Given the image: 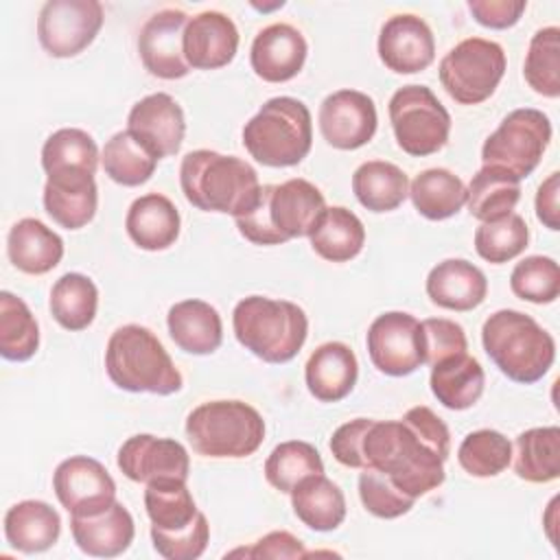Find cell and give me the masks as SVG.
Segmentation results:
<instances>
[{
	"instance_id": "1",
	"label": "cell",
	"mask_w": 560,
	"mask_h": 560,
	"mask_svg": "<svg viewBox=\"0 0 560 560\" xmlns=\"http://www.w3.org/2000/svg\"><path fill=\"white\" fill-rule=\"evenodd\" d=\"M332 457L348 468L385 472L405 494L418 499L444 483L451 433L429 407H411L402 420L354 418L330 438Z\"/></svg>"
},
{
	"instance_id": "2",
	"label": "cell",
	"mask_w": 560,
	"mask_h": 560,
	"mask_svg": "<svg viewBox=\"0 0 560 560\" xmlns=\"http://www.w3.org/2000/svg\"><path fill=\"white\" fill-rule=\"evenodd\" d=\"M179 186L186 201L197 210L223 212L234 219L256 206L262 188L252 164L210 149H197L184 155Z\"/></svg>"
},
{
	"instance_id": "3",
	"label": "cell",
	"mask_w": 560,
	"mask_h": 560,
	"mask_svg": "<svg viewBox=\"0 0 560 560\" xmlns=\"http://www.w3.org/2000/svg\"><path fill=\"white\" fill-rule=\"evenodd\" d=\"M326 210L322 190L308 179L293 177L260 188L256 206L236 217V228L254 245H280L291 238L311 236Z\"/></svg>"
},
{
	"instance_id": "4",
	"label": "cell",
	"mask_w": 560,
	"mask_h": 560,
	"mask_svg": "<svg viewBox=\"0 0 560 560\" xmlns=\"http://www.w3.org/2000/svg\"><path fill=\"white\" fill-rule=\"evenodd\" d=\"M481 343L492 363L514 383L540 381L556 359L553 337L529 315L501 308L481 326Z\"/></svg>"
},
{
	"instance_id": "5",
	"label": "cell",
	"mask_w": 560,
	"mask_h": 560,
	"mask_svg": "<svg viewBox=\"0 0 560 560\" xmlns=\"http://www.w3.org/2000/svg\"><path fill=\"white\" fill-rule=\"evenodd\" d=\"M105 370L116 387L133 394L171 396L184 385L162 341L138 324H127L112 332L105 348Z\"/></svg>"
},
{
	"instance_id": "6",
	"label": "cell",
	"mask_w": 560,
	"mask_h": 560,
	"mask_svg": "<svg viewBox=\"0 0 560 560\" xmlns=\"http://www.w3.org/2000/svg\"><path fill=\"white\" fill-rule=\"evenodd\" d=\"M236 341L265 363H287L308 335L306 313L289 300L265 295L243 298L232 313Z\"/></svg>"
},
{
	"instance_id": "7",
	"label": "cell",
	"mask_w": 560,
	"mask_h": 560,
	"mask_svg": "<svg viewBox=\"0 0 560 560\" xmlns=\"http://www.w3.org/2000/svg\"><path fill=\"white\" fill-rule=\"evenodd\" d=\"M243 144L262 166L300 164L313 144L308 107L293 96L269 98L243 127Z\"/></svg>"
},
{
	"instance_id": "8",
	"label": "cell",
	"mask_w": 560,
	"mask_h": 560,
	"mask_svg": "<svg viewBox=\"0 0 560 560\" xmlns=\"http://www.w3.org/2000/svg\"><path fill=\"white\" fill-rule=\"evenodd\" d=\"M186 435L203 457H247L265 440V420L243 400H208L188 413Z\"/></svg>"
},
{
	"instance_id": "9",
	"label": "cell",
	"mask_w": 560,
	"mask_h": 560,
	"mask_svg": "<svg viewBox=\"0 0 560 560\" xmlns=\"http://www.w3.org/2000/svg\"><path fill=\"white\" fill-rule=\"evenodd\" d=\"M551 140L547 114L534 107L510 112L481 147V166L508 173L516 182L525 179L540 164Z\"/></svg>"
},
{
	"instance_id": "10",
	"label": "cell",
	"mask_w": 560,
	"mask_h": 560,
	"mask_svg": "<svg viewBox=\"0 0 560 560\" xmlns=\"http://www.w3.org/2000/svg\"><path fill=\"white\" fill-rule=\"evenodd\" d=\"M389 122L398 147L416 158L438 153L451 133V114L427 85H402L389 98Z\"/></svg>"
},
{
	"instance_id": "11",
	"label": "cell",
	"mask_w": 560,
	"mask_h": 560,
	"mask_svg": "<svg viewBox=\"0 0 560 560\" xmlns=\"http://www.w3.org/2000/svg\"><path fill=\"white\" fill-rule=\"evenodd\" d=\"M503 74V48L483 37L462 39L440 61V83L462 105H477L490 98Z\"/></svg>"
},
{
	"instance_id": "12",
	"label": "cell",
	"mask_w": 560,
	"mask_h": 560,
	"mask_svg": "<svg viewBox=\"0 0 560 560\" xmlns=\"http://www.w3.org/2000/svg\"><path fill=\"white\" fill-rule=\"evenodd\" d=\"M103 18L96 0H48L37 18L39 44L50 57H74L94 42Z\"/></svg>"
},
{
	"instance_id": "13",
	"label": "cell",
	"mask_w": 560,
	"mask_h": 560,
	"mask_svg": "<svg viewBox=\"0 0 560 560\" xmlns=\"http://www.w3.org/2000/svg\"><path fill=\"white\" fill-rule=\"evenodd\" d=\"M368 354L387 376H407L424 365L420 322L402 311L378 315L368 328Z\"/></svg>"
},
{
	"instance_id": "14",
	"label": "cell",
	"mask_w": 560,
	"mask_h": 560,
	"mask_svg": "<svg viewBox=\"0 0 560 560\" xmlns=\"http://www.w3.org/2000/svg\"><path fill=\"white\" fill-rule=\"evenodd\" d=\"M52 490L70 516H90L116 501V483L107 468L88 455L63 459L52 475Z\"/></svg>"
},
{
	"instance_id": "15",
	"label": "cell",
	"mask_w": 560,
	"mask_h": 560,
	"mask_svg": "<svg viewBox=\"0 0 560 560\" xmlns=\"http://www.w3.org/2000/svg\"><path fill=\"white\" fill-rule=\"evenodd\" d=\"M319 131L324 140L341 151H352L376 133V105L359 90H337L319 105Z\"/></svg>"
},
{
	"instance_id": "16",
	"label": "cell",
	"mask_w": 560,
	"mask_h": 560,
	"mask_svg": "<svg viewBox=\"0 0 560 560\" xmlns=\"http://www.w3.org/2000/svg\"><path fill=\"white\" fill-rule=\"evenodd\" d=\"M188 15L179 9L153 13L140 28L138 52L149 74L158 79H182L190 72L184 57V28Z\"/></svg>"
},
{
	"instance_id": "17",
	"label": "cell",
	"mask_w": 560,
	"mask_h": 560,
	"mask_svg": "<svg viewBox=\"0 0 560 560\" xmlns=\"http://www.w3.org/2000/svg\"><path fill=\"white\" fill-rule=\"evenodd\" d=\"M122 475L138 483L158 479H188L190 459L186 448L171 438L138 433L122 442L116 457Z\"/></svg>"
},
{
	"instance_id": "18",
	"label": "cell",
	"mask_w": 560,
	"mask_h": 560,
	"mask_svg": "<svg viewBox=\"0 0 560 560\" xmlns=\"http://www.w3.org/2000/svg\"><path fill=\"white\" fill-rule=\"evenodd\" d=\"M127 131L136 136L158 160L175 155L186 133L184 109L166 92L149 94L131 107L127 116Z\"/></svg>"
},
{
	"instance_id": "19",
	"label": "cell",
	"mask_w": 560,
	"mask_h": 560,
	"mask_svg": "<svg viewBox=\"0 0 560 560\" xmlns=\"http://www.w3.org/2000/svg\"><path fill=\"white\" fill-rule=\"evenodd\" d=\"M378 57L392 72L413 74L435 59V39L429 24L413 13L392 15L378 35Z\"/></svg>"
},
{
	"instance_id": "20",
	"label": "cell",
	"mask_w": 560,
	"mask_h": 560,
	"mask_svg": "<svg viewBox=\"0 0 560 560\" xmlns=\"http://www.w3.org/2000/svg\"><path fill=\"white\" fill-rule=\"evenodd\" d=\"M238 50L236 24L221 11H201L184 28V57L197 70L228 66Z\"/></svg>"
},
{
	"instance_id": "21",
	"label": "cell",
	"mask_w": 560,
	"mask_h": 560,
	"mask_svg": "<svg viewBox=\"0 0 560 560\" xmlns=\"http://www.w3.org/2000/svg\"><path fill=\"white\" fill-rule=\"evenodd\" d=\"M304 35L284 22L265 26L252 42V70L269 83H284L293 79L306 61Z\"/></svg>"
},
{
	"instance_id": "22",
	"label": "cell",
	"mask_w": 560,
	"mask_h": 560,
	"mask_svg": "<svg viewBox=\"0 0 560 560\" xmlns=\"http://www.w3.org/2000/svg\"><path fill=\"white\" fill-rule=\"evenodd\" d=\"M96 206L98 190L92 173L59 171L48 175L44 186V208L57 225L79 230L94 219Z\"/></svg>"
},
{
	"instance_id": "23",
	"label": "cell",
	"mask_w": 560,
	"mask_h": 560,
	"mask_svg": "<svg viewBox=\"0 0 560 560\" xmlns=\"http://www.w3.org/2000/svg\"><path fill=\"white\" fill-rule=\"evenodd\" d=\"M70 532L77 547L94 558H116L129 549L136 525L129 510L114 501L109 508L90 516H70Z\"/></svg>"
},
{
	"instance_id": "24",
	"label": "cell",
	"mask_w": 560,
	"mask_h": 560,
	"mask_svg": "<svg viewBox=\"0 0 560 560\" xmlns=\"http://www.w3.org/2000/svg\"><path fill=\"white\" fill-rule=\"evenodd\" d=\"M359 363L350 346L341 341H326L313 350L304 365V381L308 392L322 402L343 400L357 385Z\"/></svg>"
},
{
	"instance_id": "25",
	"label": "cell",
	"mask_w": 560,
	"mask_h": 560,
	"mask_svg": "<svg viewBox=\"0 0 560 560\" xmlns=\"http://www.w3.org/2000/svg\"><path fill=\"white\" fill-rule=\"evenodd\" d=\"M488 293V280L479 267L464 258H446L427 276V295L448 311H472Z\"/></svg>"
},
{
	"instance_id": "26",
	"label": "cell",
	"mask_w": 560,
	"mask_h": 560,
	"mask_svg": "<svg viewBox=\"0 0 560 560\" xmlns=\"http://www.w3.org/2000/svg\"><path fill=\"white\" fill-rule=\"evenodd\" d=\"M179 225L182 219L175 203L160 192H147L133 199L125 217L129 238L147 252L171 247L179 236Z\"/></svg>"
},
{
	"instance_id": "27",
	"label": "cell",
	"mask_w": 560,
	"mask_h": 560,
	"mask_svg": "<svg viewBox=\"0 0 560 560\" xmlns=\"http://www.w3.org/2000/svg\"><path fill=\"white\" fill-rule=\"evenodd\" d=\"M168 335L188 354H212L223 341L219 311L203 300H182L168 308Z\"/></svg>"
},
{
	"instance_id": "28",
	"label": "cell",
	"mask_w": 560,
	"mask_h": 560,
	"mask_svg": "<svg viewBox=\"0 0 560 560\" xmlns=\"http://www.w3.org/2000/svg\"><path fill=\"white\" fill-rule=\"evenodd\" d=\"M7 254L15 269L42 276L59 265L63 258V241L39 219H20L11 225L7 236Z\"/></svg>"
},
{
	"instance_id": "29",
	"label": "cell",
	"mask_w": 560,
	"mask_h": 560,
	"mask_svg": "<svg viewBox=\"0 0 560 560\" xmlns=\"http://www.w3.org/2000/svg\"><path fill=\"white\" fill-rule=\"evenodd\" d=\"M61 532V518L46 501H20L4 514L7 542L22 553L50 549Z\"/></svg>"
},
{
	"instance_id": "30",
	"label": "cell",
	"mask_w": 560,
	"mask_h": 560,
	"mask_svg": "<svg viewBox=\"0 0 560 560\" xmlns=\"http://www.w3.org/2000/svg\"><path fill=\"white\" fill-rule=\"evenodd\" d=\"M431 392L446 409L462 411L472 407L486 385L483 368L468 352L446 357L431 365Z\"/></svg>"
},
{
	"instance_id": "31",
	"label": "cell",
	"mask_w": 560,
	"mask_h": 560,
	"mask_svg": "<svg viewBox=\"0 0 560 560\" xmlns=\"http://www.w3.org/2000/svg\"><path fill=\"white\" fill-rule=\"evenodd\" d=\"M291 505L295 516L315 532H332L346 518V497L324 472L304 477L291 490Z\"/></svg>"
},
{
	"instance_id": "32",
	"label": "cell",
	"mask_w": 560,
	"mask_h": 560,
	"mask_svg": "<svg viewBox=\"0 0 560 560\" xmlns=\"http://www.w3.org/2000/svg\"><path fill=\"white\" fill-rule=\"evenodd\" d=\"M352 192L372 212H392L409 195V177L385 160L363 162L352 175Z\"/></svg>"
},
{
	"instance_id": "33",
	"label": "cell",
	"mask_w": 560,
	"mask_h": 560,
	"mask_svg": "<svg viewBox=\"0 0 560 560\" xmlns=\"http://www.w3.org/2000/svg\"><path fill=\"white\" fill-rule=\"evenodd\" d=\"M308 238L313 252L324 260L346 262L363 249L365 228L352 210L343 206H330L324 210Z\"/></svg>"
},
{
	"instance_id": "34",
	"label": "cell",
	"mask_w": 560,
	"mask_h": 560,
	"mask_svg": "<svg viewBox=\"0 0 560 560\" xmlns=\"http://www.w3.org/2000/svg\"><path fill=\"white\" fill-rule=\"evenodd\" d=\"M514 472L529 483H549L560 477V429L534 427L523 431L516 442Z\"/></svg>"
},
{
	"instance_id": "35",
	"label": "cell",
	"mask_w": 560,
	"mask_h": 560,
	"mask_svg": "<svg viewBox=\"0 0 560 560\" xmlns=\"http://www.w3.org/2000/svg\"><path fill=\"white\" fill-rule=\"evenodd\" d=\"M409 197L424 219L442 221L462 210L466 203V186L448 168H427L409 184Z\"/></svg>"
},
{
	"instance_id": "36",
	"label": "cell",
	"mask_w": 560,
	"mask_h": 560,
	"mask_svg": "<svg viewBox=\"0 0 560 560\" xmlns=\"http://www.w3.org/2000/svg\"><path fill=\"white\" fill-rule=\"evenodd\" d=\"M518 199H521V182L490 166H481L472 175L466 188L468 212L481 223L497 221L514 212Z\"/></svg>"
},
{
	"instance_id": "37",
	"label": "cell",
	"mask_w": 560,
	"mask_h": 560,
	"mask_svg": "<svg viewBox=\"0 0 560 560\" xmlns=\"http://www.w3.org/2000/svg\"><path fill=\"white\" fill-rule=\"evenodd\" d=\"M48 306L55 322L66 330H85L96 317L98 289L83 273H63L50 289Z\"/></svg>"
},
{
	"instance_id": "38",
	"label": "cell",
	"mask_w": 560,
	"mask_h": 560,
	"mask_svg": "<svg viewBox=\"0 0 560 560\" xmlns=\"http://www.w3.org/2000/svg\"><path fill=\"white\" fill-rule=\"evenodd\" d=\"M144 510L151 527L162 532H177L188 527L197 516V503L184 479H158L147 483Z\"/></svg>"
},
{
	"instance_id": "39",
	"label": "cell",
	"mask_w": 560,
	"mask_h": 560,
	"mask_svg": "<svg viewBox=\"0 0 560 560\" xmlns=\"http://www.w3.org/2000/svg\"><path fill=\"white\" fill-rule=\"evenodd\" d=\"M101 164L112 182L120 186H140L151 179L158 158L125 129L105 142Z\"/></svg>"
},
{
	"instance_id": "40",
	"label": "cell",
	"mask_w": 560,
	"mask_h": 560,
	"mask_svg": "<svg viewBox=\"0 0 560 560\" xmlns=\"http://www.w3.org/2000/svg\"><path fill=\"white\" fill-rule=\"evenodd\" d=\"M39 348V326L26 302L11 291L0 293V354L28 361Z\"/></svg>"
},
{
	"instance_id": "41",
	"label": "cell",
	"mask_w": 560,
	"mask_h": 560,
	"mask_svg": "<svg viewBox=\"0 0 560 560\" xmlns=\"http://www.w3.org/2000/svg\"><path fill=\"white\" fill-rule=\"evenodd\" d=\"M42 166L46 175L59 171H88L94 175L98 166V147L83 129H57L42 147Z\"/></svg>"
},
{
	"instance_id": "42",
	"label": "cell",
	"mask_w": 560,
	"mask_h": 560,
	"mask_svg": "<svg viewBox=\"0 0 560 560\" xmlns=\"http://www.w3.org/2000/svg\"><path fill=\"white\" fill-rule=\"evenodd\" d=\"M324 472V462L319 451L302 440H289L278 444L267 462H265V477L267 481L280 490L291 494V490L308 475Z\"/></svg>"
},
{
	"instance_id": "43",
	"label": "cell",
	"mask_w": 560,
	"mask_h": 560,
	"mask_svg": "<svg viewBox=\"0 0 560 560\" xmlns=\"http://www.w3.org/2000/svg\"><path fill=\"white\" fill-rule=\"evenodd\" d=\"M523 74L527 85L542 96H560V28L545 26L532 35Z\"/></svg>"
},
{
	"instance_id": "44",
	"label": "cell",
	"mask_w": 560,
	"mask_h": 560,
	"mask_svg": "<svg viewBox=\"0 0 560 560\" xmlns=\"http://www.w3.org/2000/svg\"><path fill=\"white\" fill-rule=\"evenodd\" d=\"M457 462L472 477H497L512 462V442L494 429L472 431L462 440Z\"/></svg>"
},
{
	"instance_id": "45",
	"label": "cell",
	"mask_w": 560,
	"mask_h": 560,
	"mask_svg": "<svg viewBox=\"0 0 560 560\" xmlns=\"http://www.w3.org/2000/svg\"><path fill=\"white\" fill-rule=\"evenodd\" d=\"M527 243H529L527 223L516 212H510L497 221L481 223L475 232L477 254L492 265H501L516 258L518 254L525 252Z\"/></svg>"
},
{
	"instance_id": "46",
	"label": "cell",
	"mask_w": 560,
	"mask_h": 560,
	"mask_svg": "<svg viewBox=\"0 0 560 560\" xmlns=\"http://www.w3.org/2000/svg\"><path fill=\"white\" fill-rule=\"evenodd\" d=\"M510 289L532 304H551L560 295V269L549 256H527L512 269Z\"/></svg>"
},
{
	"instance_id": "47",
	"label": "cell",
	"mask_w": 560,
	"mask_h": 560,
	"mask_svg": "<svg viewBox=\"0 0 560 560\" xmlns=\"http://www.w3.org/2000/svg\"><path fill=\"white\" fill-rule=\"evenodd\" d=\"M359 497L363 508L378 518H398L416 503V499L405 494L385 472L374 468H363L359 475Z\"/></svg>"
},
{
	"instance_id": "48",
	"label": "cell",
	"mask_w": 560,
	"mask_h": 560,
	"mask_svg": "<svg viewBox=\"0 0 560 560\" xmlns=\"http://www.w3.org/2000/svg\"><path fill=\"white\" fill-rule=\"evenodd\" d=\"M153 549L166 560H195L199 558L210 540V525L203 512L184 529L162 532L151 527Z\"/></svg>"
},
{
	"instance_id": "49",
	"label": "cell",
	"mask_w": 560,
	"mask_h": 560,
	"mask_svg": "<svg viewBox=\"0 0 560 560\" xmlns=\"http://www.w3.org/2000/svg\"><path fill=\"white\" fill-rule=\"evenodd\" d=\"M422 332V350H424V365H435L438 361L468 352V339L464 328L446 317H429L420 322Z\"/></svg>"
},
{
	"instance_id": "50",
	"label": "cell",
	"mask_w": 560,
	"mask_h": 560,
	"mask_svg": "<svg viewBox=\"0 0 560 560\" xmlns=\"http://www.w3.org/2000/svg\"><path fill=\"white\" fill-rule=\"evenodd\" d=\"M468 9L481 26L510 28L521 20L523 11L527 9V2L525 0H470Z\"/></svg>"
},
{
	"instance_id": "51",
	"label": "cell",
	"mask_w": 560,
	"mask_h": 560,
	"mask_svg": "<svg viewBox=\"0 0 560 560\" xmlns=\"http://www.w3.org/2000/svg\"><path fill=\"white\" fill-rule=\"evenodd\" d=\"M230 556H247V558H306L302 540L289 532H269L260 540H256L247 549L230 551Z\"/></svg>"
},
{
	"instance_id": "52",
	"label": "cell",
	"mask_w": 560,
	"mask_h": 560,
	"mask_svg": "<svg viewBox=\"0 0 560 560\" xmlns=\"http://www.w3.org/2000/svg\"><path fill=\"white\" fill-rule=\"evenodd\" d=\"M558 184H560V173H551L536 192V217L538 221L556 232L560 230V217H558Z\"/></svg>"
},
{
	"instance_id": "53",
	"label": "cell",
	"mask_w": 560,
	"mask_h": 560,
	"mask_svg": "<svg viewBox=\"0 0 560 560\" xmlns=\"http://www.w3.org/2000/svg\"><path fill=\"white\" fill-rule=\"evenodd\" d=\"M282 4H284L282 0H278V2H273V4H256V2H254V7L260 9V11H271V9H278V7H282Z\"/></svg>"
}]
</instances>
